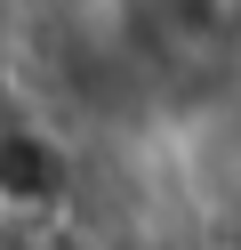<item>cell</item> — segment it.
Masks as SVG:
<instances>
[{
  "instance_id": "1",
  "label": "cell",
  "mask_w": 241,
  "mask_h": 250,
  "mask_svg": "<svg viewBox=\"0 0 241 250\" xmlns=\"http://www.w3.org/2000/svg\"><path fill=\"white\" fill-rule=\"evenodd\" d=\"M129 33L169 81H217L241 57V0H129Z\"/></svg>"
}]
</instances>
